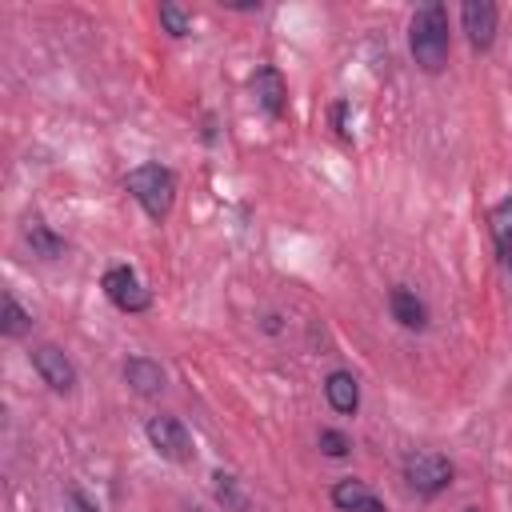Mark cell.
<instances>
[{"instance_id": "obj_12", "label": "cell", "mask_w": 512, "mask_h": 512, "mask_svg": "<svg viewBox=\"0 0 512 512\" xmlns=\"http://www.w3.org/2000/svg\"><path fill=\"white\" fill-rule=\"evenodd\" d=\"M24 240H28V244H32V252H36V256H44V260H56V256L64 252V236H56V232H52L44 220H36V216L24 224Z\"/></svg>"}, {"instance_id": "obj_11", "label": "cell", "mask_w": 512, "mask_h": 512, "mask_svg": "<svg viewBox=\"0 0 512 512\" xmlns=\"http://www.w3.org/2000/svg\"><path fill=\"white\" fill-rule=\"evenodd\" d=\"M324 396H328V404H332L336 412H356V404H360V384H356L352 372H328Z\"/></svg>"}, {"instance_id": "obj_17", "label": "cell", "mask_w": 512, "mask_h": 512, "mask_svg": "<svg viewBox=\"0 0 512 512\" xmlns=\"http://www.w3.org/2000/svg\"><path fill=\"white\" fill-rule=\"evenodd\" d=\"M160 24H164L168 36H184L188 24H192V16H188L180 4H160Z\"/></svg>"}, {"instance_id": "obj_1", "label": "cell", "mask_w": 512, "mask_h": 512, "mask_svg": "<svg viewBox=\"0 0 512 512\" xmlns=\"http://www.w3.org/2000/svg\"><path fill=\"white\" fill-rule=\"evenodd\" d=\"M408 48H412V60L424 68V72H440L448 64V12L444 4L428 0L412 12V24H408Z\"/></svg>"}, {"instance_id": "obj_6", "label": "cell", "mask_w": 512, "mask_h": 512, "mask_svg": "<svg viewBox=\"0 0 512 512\" xmlns=\"http://www.w3.org/2000/svg\"><path fill=\"white\" fill-rule=\"evenodd\" d=\"M32 368L40 372V380L52 388V392H72L76 388V364L56 348V344H36L28 352Z\"/></svg>"}, {"instance_id": "obj_20", "label": "cell", "mask_w": 512, "mask_h": 512, "mask_svg": "<svg viewBox=\"0 0 512 512\" xmlns=\"http://www.w3.org/2000/svg\"><path fill=\"white\" fill-rule=\"evenodd\" d=\"M360 512H384V504H380V500H376V496H372V500H368V504H364V508H360Z\"/></svg>"}, {"instance_id": "obj_4", "label": "cell", "mask_w": 512, "mask_h": 512, "mask_svg": "<svg viewBox=\"0 0 512 512\" xmlns=\"http://www.w3.org/2000/svg\"><path fill=\"white\" fill-rule=\"evenodd\" d=\"M144 432H148V444H152L164 460H172V464L192 460V436H188V428H184L176 416H152Z\"/></svg>"}, {"instance_id": "obj_8", "label": "cell", "mask_w": 512, "mask_h": 512, "mask_svg": "<svg viewBox=\"0 0 512 512\" xmlns=\"http://www.w3.org/2000/svg\"><path fill=\"white\" fill-rule=\"evenodd\" d=\"M252 92H256V100H260V108H264L268 116H280V112H284L288 84H284V76H280L272 64H260V68H256V76H252Z\"/></svg>"}, {"instance_id": "obj_16", "label": "cell", "mask_w": 512, "mask_h": 512, "mask_svg": "<svg viewBox=\"0 0 512 512\" xmlns=\"http://www.w3.org/2000/svg\"><path fill=\"white\" fill-rule=\"evenodd\" d=\"M496 248H500V260L512 264V200L496 212Z\"/></svg>"}, {"instance_id": "obj_10", "label": "cell", "mask_w": 512, "mask_h": 512, "mask_svg": "<svg viewBox=\"0 0 512 512\" xmlns=\"http://www.w3.org/2000/svg\"><path fill=\"white\" fill-rule=\"evenodd\" d=\"M124 380H128L140 396H156V392L164 388V368H160L156 360H148V356H132V360L124 364Z\"/></svg>"}, {"instance_id": "obj_18", "label": "cell", "mask_w": 512, "mask_h": 512, "mask_svg": "<svg viewBox=\"0 0 512 512\" xmlns=\"http://www.w3.org/2000/svg\"><path fill=\"white\" fill-rule=\"evenodd\" d=\"M320 448H324L328 456H344L352 444H348V436H344V432H336V428H324V432H320Z\"/></svg>"}, {"instance_id": "obj_15", "label": "cell", "mask_w": 512, "mask_h": 512, "mask_svg": "<svg viewBox=\"0 0 512 512\" xmlns=\"http://www.w3.org/2000/svg\"><path fill=\"white\" fill-rule=\"evenodd\" d=\"M28 328H32V316L20 308V300H16L12 292H4V300H0V332L16 340V336H24Z\"/></svg>"}, {"instance_id": "obj_7", "label": "cell", "mask_w": 512, "mask_h": 512, "mask_svg": "<svg viewBox=\"0 0 512 512\" xmlns=\"http://www.w3.org/2000/svg\"><path fill=\"white\" fill-rule=\"evenodd\" d=\"M460 20H464V32H468V44H472V48H492V40H496V20H500V12H496L492 0H468V4L460 8Z\"/></svg>"}, {"instance_id": "obj_14", "label": "cell", "mask_w": 512, "mask_h": 512, "mask_svg": "<svg viewBox=\"0 0 512 512\" xmlns=\"http://www.w3.org/2000/svg\"><path fill=\"white\" fill-rule=\"evenodd\" d=\"M212 492L224 504V512H248V496H244V488H240V480L232 472H216L212 476Z\"/></svg>"}, {"instance_id": "obj_5", "label": "cell", "mask_w": 512, "mask_h": 512, "mask_svg": "<svg viewBox=\"0 0 512 512\" xmlns=\"http://www.w3.org/2000/svg\"><path fill=\"white\" fill-rule=\"evenodd\" d=\"M104 296H108L120 312H144V308L152 304L148 288L140 284V276H136L128 264H116V268L104 272Z\"/></svg>"}, {"instance_id": "obj_19", "label": "cell", "mask_w": 512, "mask_h": 512, "mask_svg": "<svg viewBox=\"0 0 512 512\" xmlns=\"http://www.w3.org/2000/svg\"><path fill=\"white\" fill-rule=\"evenodd\" d=\"M68 500L76 504V512H96V504H88V500H84V496H80L76 488H68Z\"/></svg>"}, {"instance_id": "obj_13", "label": "cell", "mask_w": 512, "mask_h": 512, "mask_svg": "<svg viewBox=\"0 0 512 512\" xmlns=\"http://www.w3.org/2000/svg\"><path fill=\"white\" fill-rule=\"evenodd\" d=\"M368 500H372V488H368L364 480H352V476H348V480H336V484H332V504H336L340 512H360Z\"/></svg>"}, {"instance_id": "obj_2", "label": "cell", "mask_w": 512, "mask_h": 512, "mask_svg": "<svg viewBox=\"0 0 512 512\" xmlns=\"http://www.w3.org/2000/svg\"><path fill=\"white\" fill-rule=\"evenodd\" d=\"M124 184H128L132 200L152 220H164L172 212V200H176V176H172V168H164V164H140V168H132L124 176Z\"/></svg>"}, {"instance_id": "obj_21", "label": "cell", "mask_w": 512, "mask_h": 512, "mask_svg": "<svg viewBox=\"0 0 512 512\" xmlns=\"http://www.w3.org/2000/svg\"><path fill=\"white\" fill-rule=\"evenodd\" d=\"M460 512H480V508H460Z\"/></svg>"}, {"instance_id": "obj_3", "label": "cell", "mask_w": 512, "mask_h": 512, "mask_svg": "<svg viewBox=\"0 0 512 512\" xmlns=\"http://www.w3.org/2000/svg\"><path fill=\"white\" fill-rule=\"evenodd\" d=\"M404 484L416 496H436L452 484V464L440 452H408L404 456Z\"/></svg>"}, {"instance_id": "obj_9", "label": "cell", "mask_w": 512, "mask_h": 512, "mask_svg": "<svg viewBox=\"0 0 512 512\" xmlns=\"http://www.w3.org/2000/svg\"><path fill=\"white\" fill-rule=\"evenodd\" d=\"M388 308H392V320L396 324H404V328H412V332H420V328H428V304L412 292V288H392L388 292Z\"/></svg>"}]
</instances>
